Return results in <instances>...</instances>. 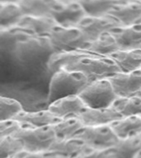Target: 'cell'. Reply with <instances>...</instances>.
Wrapping results in <instances>:
<instances>
[{
  "mask_svg": "<svg viewBox=\"0 0 141 158\" xmlns=\"http://www.w3.org/2000/svg\"><path fill=\"white\" fill-rule=\"evenodd\" d=\"M89 82L88 77L81 72L60 69L52 74L47 102L49 105L63 97L79 96Z\"/></svg>",
  "mask_w": 141,
  "mask_h": 158,
  "instance_id": "obj_1",
  "label": "cell"
},
{
  "mask_svg": "<svg viewBox=\"0 0 141 158\" xmlns=\"http://www.w3.org/2000/svg\"><path fill=\"white\" fill-rule=\"evenodd\" d=\"M64 69L81 72L88 77L90 81L108 78L121 72L114 60L98 54L79 58Z\"/></svg>",
  "mask_w": 141,
  "mask_h": 158,
  "instance_id": "obj_2",
  "label": "cell"
},
{
  "mask_svg": "<svg viewBox=\"0 0 141 158\" xmlns=\"http://www.w3.org/2000/svg\"><path fill=\"white\" fill-rule=\"evenodd\" d=\"M48 40L53 52L85 49L91 42L78 27L57 26L49 35Z\"/></svg>",
  "mask_w": 141,
  "mask_h": 158,
  "instance_id": "obj_3",
  "label": "cell"
},
{
  "mask_svg": "<svg viewBox=\"0 0 141 158\" xmlns=\"http://www.w3.org/2000/svg\"><path fill=\"white\" fill-rule=\"evenodd\" d=\"M79 96L89 108H110L118 97L108 78L90 81Z\"/></svg>",
  "mask_w": 141,
  "mask_h": 158,
  "instance_id": "obj_4",
  "label": "cell"
},
{
  "mask_svg": "<svg viewBox=\"0 0 141 158\" xmlns=\"http://www.w3.org/2000/svg\"><path fill=\"white\" fill-rule=\"evenodd\" d=\"M13 136L23 142L25 150L32 152H47L57 139L53 125L34 127L26 123Z\"/></svg>",
  "mask_w": 141,
  "mask_h": 158,
  "instance_id": "obj_5",
  "label": "cell"
},
{
  "mask_svg": "<svg viewBox=\"0 0 141 158\" xmlns=\"http://www.w3.org/2000/svg\"><path fill=\"white\" fill-rule=\"evenodd\" d=\"M74 137L81 138L89 148L96 149L112 148L119 140L110 124L85 126Z\"/></svg>",
  "mask_w": 141,
  "mask_h": 158,
  "instance_id": "obj_6",
  "label": "cell"
},
{
  "mask_svg": "<svg viewBox=\"0 0 141 158\" xmlns=\"http://www.w3.org/2000/svg\"><path fill=\"white\" fill-rule=\"evenodd\" d=\"M87 14L80 2L56 0L51 11V17L61 27H77Z\"/></svg>",
  "mask_w": 141,
  "mask_h": 158,
  "instance_id": "obj_7",
  "label": "cell"
},
{
  "mask_svg": "<svg viewBox=\"0 0 141 158\" xmlns=\"http://www.w3.org/2000/svg\"><path fill=\"white\" fill-rule=\"evenodd\" d=\"M108 79L118 97L136 96L141 90V69L129 73L120 72Z\"/></svg>",
  "mask_w": 141,
  "mask_h": 158,
  "instance_id": "obj_8",
  "label": "cell"
},
{
  "mask_svg": "<svg viewBox=\"0 0 141 158\" xmlns=\"http://www.w3.org/2000/svg\"><path fill=\"white\" fill-rule=\"evenodd\" d=\"M121 26V24L117 20L106 15L103 17L86 16L77 27L83 32L90 41H92L101 35Z\"/></svg>",
  "mask_w": 141,
  "mask_h": 158,
  "instance_id": "obj_9",
  "label": "cell"
},
{
  "mask_svg": "<svg viewBox=\"0 0 141 158\" xmlns=\"http://www.w3.org/2000/svg\"><path fill=\"white\" fill-rule=\"evenodd\" d=\"M88 148V146L81 138L73 137L57 138L49 152L54 158H79Z\"/></svg>",
  "mask_w": 141,
  "mask_h": 158,
  "instance_id": "obj_10",
  "label": "cell"
},
{
  "mask_svg": "<svg viewBox=\"0 0 141 158\" xmlns=\"http://www.w3.org/2000/svg\"><path fill=\"white\" fill-rule=\"evenodd\" d=\"M84 126H98L111 124L112 122L120 119L123 116L110 108H89L86 107L81 113L77 115Z\"/></svg>",
  "mask_w": 141,
  "mask_h": 158,
  "instance_id": "obj_11",
  "label": "cell"
},
{
  "mask_svg": "<svg viewBox=\"0 0 141 158\" xmlns=\"http://www.w3.org/2000/svg\"><path fill=\"white\" fill-rule=\"evenodd\" d=\"M109 32L116 39L121 49L141 48V23L117 27Z\"/></svg>",
  "mask_w": 141,
  "mask_h": 158,
  "instance_id": "obj_12",
  "label": "cell"
},
{
  "mask_svg": "<svg viewBox=\"0 0 141 158\" xmlns=\"http://www.w3.org/2000/svg\"><path fill=\"white\" fill-rule=\"evenodd\" d=\"M86 107L80 96H69L50 103L48 106V110L59 118H66L77 116Z\"/></svg>",
  "mask_w": 141,
  "mask_h": 158,
  "instance_id": "obj_13",
  "label": "cell"
},
{
  "mask_svg": "<svg viewBox=\"0 0 141 158\" xmlns=\"http://www.w3.org/2000/svg\"><path fill=\"white\" fill-rule=\"evenodd\" d=\"M59 25L51 17H32L24 16L17 27L26 30L31 34L39 37H48Z\"/></svg>",
  "mask_w": 141,
  "mask_h": 158,
  "instance_id": "obj_14",
  "label": "cell"
},
{
  "mask_svg": "<svg viewBox=\"0 0 141 158\" xmlns=\"http://www.w3.org/2000/svg\"><path fill=\"white\" fill-rule=\"evenodd\" d=\"M121 26H130L141 19V1H126L116 6L110 13Z\"/></svg>",
  "mask_w": 141,
  "mask_h": 158,
  "instance_id": "obj_15",
  "label": "cell"
},
{
  "mask_svg": "<svg viewBox=\"0 0 141 158\" xmlns=\"http://www.w3.org/2000/svg\"><path fill=\"white\" fill-rule=\"evenodd\" d=\"M116 62L121 72L129 73L141 69V48L120 49L107 55Z\"/></svg>",
  "mask_w": 141,
  "mask_h": 158,
  "instance_id": "obj_16",
  "label": "cell"
},
{
  "mask_svg": "<svg viewBox=\"0 0 141 158\" xmlns=\"http://www.w3.org/2000/svg\"><path fill=\"white\" fill-rule=\"evenodd\" d=\"M13 118L34 127L54 125L63 119L54 115L48 109L45 110L39 111L23 110Z\"/></svg>",
  "mask_w": 141,
  "mask_h": 158,
  "instance_id": "obj_17",
  "label": "cell"
},
{
  "mask_svg": "<svg viewBox=\"0 0 141 158\" xmlns=\"http://www.w3.org/2000/svg\"><path fill=\"white\" fill-rule=\"evenodd\" d=\"M110 125L119 138L140 135L141 115L122 117L112 122Z\"/></svg>",
  "mask_w": 141,
  "mask_h": 158,
  "instance_id": "obj_18",
  "label": "cell"
},
{
  "mask_svg": "<svg viewBox=\"0 0 141 158\" xmlns=\"http://www.w3.org/2000/svg\"><path fill=\"white\" fill-rule=\"evenodd\" d=\"M113 150L116 158H138L141 152L140 135L119 138Z\"/></svg>",
  "mask_w": 141,
  "mask_h": 158,
  "instance_id": "obj_19",
  "label": "cell"
},
{
  "mask_svg": "<svg viewBox=\"0 0 141 158\" xmlns=\"http://www.w3.org/2000/svg\"><path fill=\"white\" fill-rule=\"evenodd\" d=\"M25 15L18 3L0 2V28L7 30L17 27Z\"/></svg>",
  "mask_w": 141,
  "mask_h": 158,
  "instance_id": "obj_20",
  "label": "cell"
},
{
  "mask_svg": "<svg viewBox=\"0 0 141 158\" xmlns=\"http://www.w3.org/2000/svg\"><path fill=\"white\" fill-rule=\"evenodd\" d=\"M56 0H21L18 5L25 16L51 17L52 8Z\"/></svg>",
  "mask_w": 141,
  "mask_h": 158,
  "instance_id": "obj_21",
  "label": "cell"
},
{
  "mask_svg": "<svg viewBox=\"0 0 141 158\" xmlns=\"http://www.w3.org/2000/svg\"><path fill=\"white\" fill-rule=\"evenodd\" d=\"M126 2V0H84L81 3L87 16L103 17L108 15L112 10Z\"/></svg>",
  "mask_w": 141,
  "mask_h": 158,
  "instance_id": "obj_22",
  "label": "cell"
},
{
  "mask_svg": "<svg viewBox=\"0 0 141 158\" xmlns=\"http://www.w3.org/2000/svg\"><path fill=\"white\" fill-rule=\"evenodd\" d=\"M121 48L118 43L110 32H106L101 35L98 38L89 43L83 50L107 56L108 54L120 50Z\"/></svg>",
  "mask_w": 141,
  "mask_h": 158,
  "instance_id": "obj_23",
  "label": "cell"
},
{
  "mask_svg": "<svg viewBox=\"0 0 141 158\" xmlns=\"http://www.w3.org/2000/svg\"><path fill=\"white\" fill-rule=\"evenodd\" d=\"M123 117L132 115H141V96L117 97L111 106Z\"/></svg>",
  "mask_w": 141,
  "mask_h": 158,
  "instance_id": "obj_24",
  "label": "cell"
},
{
  "mask_svg": "<svg viewBox=\"0 0 141 158\" xmlns=\"http://www.w3.org/2000/svg\"><path fill=\"white\" fill-rule=\"evenodd\" d=\"M57 138H73L85 127L77 116L63 118L60 122L53 125Z\"/></svg>",
  "mask_w": 141,
  "mask_h": 158,
  "instance_id": "obj_25",
  "label": "cell"
},
{
  "mask_svg": "<svg viewBox=\"0 0 141 158\" xmlns=\"http://www.w3.org/2000/svg\"><path fill=\"white\" fill-rule=\"evenodd\" d=\"M25 150L24 143L15 136H5L0 138V157L13 158Z\"/></svg>",
  "mask_w": 141,
  "mask_h": 158,
  "instance_id": "obj_26",
  "label": "cell"
},
{
  "mask_svg": "<svg viewBox=\"0 0 141 158\" xmlns=\"http://www.w3.org/2000/svg\"><path fill=\"white\" fill-rule=\"evenodd\" d=\"M23 110L22 104L16 99L7 96L0 97V121L15 118Z\"/></svg>",
  "mask_w": 141,
  "mask_h": 158,
  "instance_id": "obj_27",
  "label": "cell"
},
{
  "mask_svg": "<svg viewBox=\"0 0 141 158\" xmlns=\"http://www.w3.org/2000/svg\"><path fill=\"white\" fill-rule=\"evenodd\" d=\"M26 123L21 122L15 118L0 121V138L5 136H13Z\"/></svg>",
  "mask_w": 141,
  "mask_h": 158,
  "instance_id": "obj_28",
  "label": "cell"
},
{
  "mask_svg": "<svg viewBox=\"0 0 141 158\" xmlns=\"http://www.w3.org/2000/svg\"><path fill=\"white\" fill-rule=\"evenodd\" d=\"M79 158H116L113 148L106 149H96L89 148Z\"/></svg>",
  "mask_w": 141,
  "mask_h": 158,
  "instance_id": "obj_29",
  "label": "cell"
},
{
  "mask_svg": "<svg viewBox=\"0 0 141 158\" xmlns=\"http://www.w3.org/2000/svg\"><path fill=\"white\" fill-rule=\"evenodd\" d=\"M13 158H54L51 152H32V151L23 150Z\"/></svg>",
  "mask_w": 141,
  "mask_h": 158,
  "instance_id": "obj_30",
  "label": "cell"
},
{
  "mask_svg": "<svg viewBox=\"0 0 141 158\" xmlns=\"http://www.w3.org/2000/svg\"><path fill=\"white\" fill-rule=\"evenodd\" d=\"M21 0H0V2H11V3H18Z\"/></svg>",
  "mask_w": 141,
  "mask_h": 158,
  "instance_id": "obj_31",
  "label": "cell"
},
{
  "mask_svg": "<svg viewBox=\"0 0 141 158\" xmlns=\"http://www.w3.org/2000/svg\"><path fill=\"white\" fill-rule=\"evenodd\" d=\"M60 1H64V2H82L84 0H60Z\"/></svg>",
  "mask_w": 141,
  "mask_h": 158,
  "instance_id": "obj_32",
  "label": "cell"
},
{
  "mask_svg": "<svg viewBox=\"0 0 141 158\" xmlns=\"http://www.w3.org/2000/svg\"><path fill=\"white\" fill-rule=\"evenodd\" d=\"M126 1H141V0H126Z\"/></svg>",
  "mask_w": 141,
  "mask_h": 158,
  "instance_id": "obj_33",
  "label": "cell"
},
{
  "mask_svg": "<svg viewBox=\"0 0 141 158\" xmlns=\"http://www.w3.org/2000/svg\"><path fill=\"white\" fill-rule=\"evenodd\" d=\"M138 96H141V90H140V91H139V93H138Z\"/></svg>",
  "mask_w": 141,
  "mask_h": 158,
  "instance_id": "obj_34",
  "label": "cell"
},
{
  "mask_svg": "<svg viewBox=\"0 0 141 158\" xmlns=\"http://www.w3.org/2000/svg\"><path fill=\"white\" fill-rule=\"evenodd\" d=\"M138 158H141V152H140V153H139V155Z\"/></svg>",
  "mask_w": 141,
  "mask_h": 158,
  "instance_id": "obj_35",
  "label": "cell"
},
{
  "mask_svg": "<svg viewBox=\"0 0 141 158\" xmlns=\"http://www.w3.org/2000/svg\"><path fill=\"white\" fill-rule=\"evenodd\" d=\"M138 23H141V19L139 20V22H138Z\"/></svg>",
  "mask_w": 141,
  "mask_h": 158,
  "instance_id": "obj_36",
  "label": "cell"
},
{
  "mask_svg": "<svg viewBox=\"0 0 141 158\" xmlns=\"http://www.w3.org/2000/svg\"><path fill=\"white\" fill-rule=\"evenodd\" d=\"M140 137H141V133H140Z\"/></svg>",
  "mask_w": 141,
  "mask_h": 158,
  "instance_id": "obj_37",
  "label": "cell"
}]
</instances>
